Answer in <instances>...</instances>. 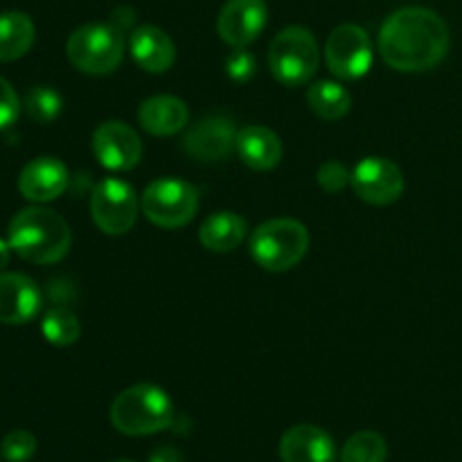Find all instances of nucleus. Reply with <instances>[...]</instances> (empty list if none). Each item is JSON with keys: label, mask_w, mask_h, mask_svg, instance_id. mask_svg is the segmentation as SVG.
I'll list each match as a JSON object with an SVG mask.
<instances>
[{"label": "nucleus", "mask_w": 462, "mask_h": 462, "mask_svg": "<svg viewBox=\"0 0 462 462\" xmlns=\"http://www.w3.org/2000/svg\"><path fill=\"white\" fill-rule=\"evenodd\" d=\"M310 248L307 226L298 219L280 217L257 226L251 237V257L257 266L271 273L293 269Z\"/></svg>", "instance_id": "20e7f679"}, {"label": "nucleus", "mask_w": 462, "mask_h": 462, "mask_svg": "<svg viewBox=\"0 0 462 462\" xmlns=\"http://www.w3.org/2000/svg\"><path fill=\"white\" fill-rule=\"evenodd\" d=\"M307 104L320 120L337 122L350 113L352 97L338 81H316L307 88Z\"/></svg>", "instance_id": "4be33fe9"}, {"label": "nucleus", "mask_w": 462, "mask_h": 462, "mask_svg": "<svg viewBox=\"0 0 462 462\" xmlns=\"http://www.w3.org/2000/svg\"><path fill=\"white\" fill-rule=\"evenodd\" d=\"M93 152L99 165L111 171H129L143 158V140L120 120H108L95 129Z\"/></svg>", "instance_id": "9b49d317"}, {"label": "nucleus", "mask_w": 462, "mask_h": 462, "mask_svg": "<svg viewBox=\"0 0 462 462\" xmlns=\"http://www.w3.org/2000/svg\"><path fill=\"white\" fill-rule=\"evenodd\" d=\"M70 183L68 167L54 156H39L27 162L18 176V192L34 203H48L61 197Z\"/></svg>", "instance_id": "4468645a"}, {"label": "nucleus", "mask_w": 462, "mask_h": 462, "mask_svg": "<svg viewBox=\"0 0 462 462\" xmlns=\"http://www.w3.org/2000/svg\"><path fill=\"white\" fill-rule=\"evenodd\" d=\"M41 332H43L45 341L50 346L57 347H68L72 343H77L81 334L79 319L72 314L66 307H52V310L45 311L43 320H41Z\"/></svg>", "instance_id": "5701e85b"}, {"label": "nucleus", "mask_w": 462, "mask_h": 462, "mask_svg": "<svg viewBox=\"0 0 462 462\" xmlns=\"http://www.w3.org/2000/svg\"><path fill=\"white\" fill-rule=\"evenodd\" d=\"M235 140L237 131L233 122L224 116H210L199 120L185 134L183 149L199 162H219L235 152Z\"/></svg>", "instance_id": "ddd939ff"}, {"label": "nucleus", "mask_w": 462, "mask_h": 462, "mask_svg": "<svg viewBox=\"0 0 462 462\" xmlns=\"http://www.w3.org/2000/svg\"><path fill=\"white\" fill-rule=\"evenodd\" d=\"M7 237L12 251L32 264H57L68 255L72 244L66 219L59 212L41 206L16 212L9 221Z\"/></svg>", "instance_id": "f03ea898"}, {"label": "nucleus", "mask_w": 462, "mask_h": 462, "mask_svg": "<svg viewBox=\"0 0 462 462\" xmlns=\"http://www.w3.org/2000/svg\"><path fill=\"white\" fill-rule=\"evenodd\" d=\"M108 415L122 436H152L174 424V404L162 388L135 383L113 400Z\"/></svg>", "instance_id": "7ed1b4c3"}, {"label": "nucleus", "mask_w": 462, "mask_h": 462, "mask_svg": "<svg viewBox=\"0 0 462 462\" xmlns=\"http://www.w3.org/2000/svg\"><path fill=\"white\" fill-rule=\"evenodd\" d=\"M9 260H12V246H9V242L0 239V271L7 269Z\"/></svg>", "instance_id": "2f4dec72"}, {"label": "nucleus", "mask_w": 462, "mask_h": 462, "mask_svg": "<svg viewBox=\"0 0 462 462\" xmlns=\"http://www.w3.org/2000/svg\"><path fill=\"white\" fill-rule=\"evenodd\" d=\"M41 289L23 273H0V323L25 325L41 311Z\"/></svg>", "instance_id": "2eb2a0df"}, {"label": "nucleus", "mask_w": 462, "mask_h": 462, "mask_svg": "<svg viewBox=\"0 0 462 462\" xmlns=\"http://www.w3.org/2000/svg\"><path fill=\"white\" fill-rule=\"evenodd\" d=\"M374 50L368 32L355 23L334 27L325 43V63L338 79H361L373 68Z\"/></svg>", "instance_id": "1a4fd4ad"}, {"label": "nucleus", "mask_w": 462, "mask_h": 462, "mask_svg": "<svg viewBox=\"0 0 462 462\" xmlns=\"http://www.w3.org/2000/svg\"><path fill=\"white\" fill-rule=\"evenodd\" d=\"M34 39V21L25 12H0V63L25 57Z\"/></svg>", "instance_id": "412c9836"}, {"label": "nucleus", "mask_w": 462, "mask_h": 462, "mask_svg": "<svg viewBox=\"0 0 462 462\" xmlns=\"http://www.w3.org/2000/svg\"><path fill=\"white\" fill-rule=\"evenodd\" d=\"M451 36L445 18L427 7H402L379 30V54L400 72H427L445 61Z\"/></svg>", "instance_id": "f257e3e1"}, {"label": "nucleus", "mask_w": 462, "mask_h": 462, "mask_svg": "<svg viewBox=\"0 0 462 462\" xmlns=\"http://www.w3.org/2000/svg\"><path fill=\"white\" fill-rule=\"evenodd\" d=\"M226 75L237 84H246L255 77V57L246 48H235L233 54L226 59Z\"/></svg>", "instance_id": "bb28decb"}, {"label": "nucleus", "mask_w": 462, "mask_h": 462, "mask_svg": "<svg viewBox=\"0 0 462 462\" xmlns=\"http://www.w3.org/2000/svg\"><path fill=\"white\" fill-rule=\"evenodd\" d=\"M350 176L352 171H347L346 165H341V162L337 161H328L323 162L319 170V185L325 189V192L337 194L341 192L343 188L350 185Z\"/></svg>", "instance_id": "cd10ccee"}, {"label": "nucleus", "mask_w": 462, "mask_h": 462, "mask_svg": "<svg viewBox=\"0 0 462 462\" xmlns=\"http://www.w3.org/2000/svg\"><path fill=\"white\" fill-rule=\"evenodd\" d=\"M248 226L237 212L221 210L208 217L199 228V242L212 253H230L242 246Z\"/></svg>", "instance_id": "aec40b11"}, {"label": "nucleus", "mask_w": 462, "mask_h": 462, "mask_svg": "<svg viewBox=\"0 0 462 462\" xmlns=\"http://www.w3.org/2000/svg\"><path fill=\"white\" fill-rule=\"evenodd\" d=\"M143 212L158 228H183L199 210V192L180 179H158L143 192Z\"/></svg>", "instance_id": "0eeeda50"}, {"label": "nucleus", "mask_w": 462, "mask_h": 462, "mask_svg": "<svg viewBox=\"0 0 462 462\" xmlns=\"http://www.w3.org/2000/svg\"><path fill=\"white\" fill-rule=\"evenodd\" d=\"M320 66L316 36L307 27L291 25L273 36L269 45V68L280 84L296 88L314 79Z\"/></svg>", "instance_id": "423d86ee"}, {"label": "nucleus", "mask_w": 462, "mask_h": 462, "mask_svg": "<svg viewBox=\"0 0 462 462\" xmlns=\"http://www.w3.org/2000/svg\"><path fill=\"white\" fill-rule=\"evenodd\" d=\"M282 462H334L337 447L328 431L314 424H298L284 431L280 440Z\"/></svg>", "instance_id": "dca6fc26"}, {"label": "nucleus", "mask_w": 462, "mask_h": 462, "mask_svg": "<svg viewBox=\"0 0 462 462\" xmlns=\"http://www.w3.org/2000/svg\"><path fill=\"white\" fill-rule=\"evenodd\" d=\"M21 116V99L5 77H0V129H7Z\"/></svg>", "instance_id": "c85d7f7f"}, {"label": "nucleus", "mask_w": 462, "mask_h": 462, "mask_svg": "<svg viewBox=\"0 0 462 462\" xmlns=\"http://www.w3.org/2000/svg\"><path fill=\"white\" fill-rule=\"evenodd\" d=\"M111 25H116L120 32H129L134 27V12L129 7L116 9V14L111 18Z\"/></svg>", "instance_id": "c756f323"}, {"label": "nucleus", "mask_w": 462, "mask_h": 462, "mask_svg": "<svg viewBox=\"0 0 462 462\" xmlns=\"http://www.w3.org/2000/svg\"><path fill=\"white\" fill-rule=\"evenodd\" d=\"M266 21L264 0H228L217 18V32L230 48H248L264 32Z\"/></svg>", "instance_id": "f8f14e48"}, {"label": "nucleus", "mask_w": 462, "mask_h": 462, "mask_svg": "<svg viewBox=\"0 0 462 462\" xmlns=\"http://www.w3.org/2000/svg\"><path fill=\"white\" fill-rule=\"evenodd\" d=\"M129 50L135 63L143 70L153 72V75L167 72L176 61L174 41L170 39L165 30L156 25L134 27L129 36Z\"/></svg>", "instance_id": "f3484780"}, {"label": "nucleus", "mask_w": 462, "mask_h": 462, "mask_svg": "<svg viewBox=\"0 0 462 462\" xmlns=\"http://www.w3.org/2000/svg\"><path fill=\"white\" fill-rule=\"evenodd\" d=\"M68 61L86 75H108L125 59V32L111 23H88L68 36Z\"/></svg>", "instance_id": "39448f33"}, {"label": "nucleus", "mask_w": 462, "mask_h": 462, "mask_svg": "<svg viewBox=\"0 0 462 462\" xmlns=\"http://www.w3.org/2000/svg\"><path fill=\"white\" fill-rule=\"evenodd\" d=\"M140 199L135 189L122 179L99 180L90 194V215L104 235H126L140 215Z\"/></svg>", "instance_id": "6e6552de"}, {"label": "nucleus", "mask_w": 462, "mask_h": 462, "mask_svg": "<svg viewBox=\"0 0 462 462\" xmlns=\"http://www.w3.org/2000/svg\"><path fill=\"white\" fill-rule=\"evenodd\" d=\"M189 111L183 99L174 95H156L140 104L138 122L152 135H174L188 125Z\"/></svg>", "instance_id": "6ab92c4d"}, {"label": "nucleus", "mask_w": 462, "mask_h": 462, "mask_svg": "<svg viewBox=\"0 0 462 462\" xmlns=\"http://www.w3.org/2000/svg\"><path fill=\"white\" fill-rule=\"evenodd\" d=\"M235 153H237L239 161L246 167H251L253 171H269L280 165L284 147L282 140L278 138L275 131L260 125H251L237 131Z\"/></svg>", "instance_id": "a211bd4d"}, {"label": "nucleus", "mask_w": 462, "mask_h": 462, "mask_svg": "<svg viewBox=\"0 0 462 462\" xmlns=\"http://www.w3.org/2000/svg\"><path fill=\"white\" fill-rule=\"evenodd\" d=\"M149 462H183V454L174 447H158L152 456H149Z\"/></svg>", "instance_id": "7c9ffc66"}, {"label": "nucleus", "mask_w": 462, "mask_h": 462, "mask_svg": "<svg viewBox=\"0 0 462 462\" xmlns=\"http://www.w3.org/2000/svg\"><path fill=\"white\" fill-rule=\"evenodd\" d=\"M0 454L9 462H27L36 454V438L30 431H9L0 442Z\"/></svg>", "instance_id": "a878e982"}, {"label": "nucleus", "mask_w": 462, "mask_h": 462, "mask_svg": "<svg viewBox=\"0 0 462 462\" xmlns=\"http://www.w3.org/2000/svg\"><path fill=\"white\" fill-rule=\"evenodd\" d=\"M350 185L361 201L370 206H391L404 192V174L388 158L368 156L352 170Z\"/></svg>", "instance_id": "9d476101"}, {"label": "nucleus", "mask_w": 462, "mask_h": 462, "mask_svg": "<svg viewBox=\"0 0 462 462\" xmlns=\"http://www.w3.org/2000/svg\"><path fill=\"white\" fill-rule=\"evenodd\" d=\"M63 108L61 95L50 86H34L27 90L25 95V111L30 120L39 122V125H50L59 117Z\"/></svg>", "instance_id": "393cba45"}, {"label": "nucleus", "mask_w": 462, "mask_h": 462, "mask_svg": "<svg viewBox=\"0 0 462 462\" xmlns=\"http://www.w3.org/2000/svg\"><path fill=\"white\" fill-rule=\"evenodd\" d=\"M386 440L374 431L355 433L341 449V462H386Z\"/></svg>", "instance_id": "b1692460"}, {"label": "nucleus", "mask_w": 462, "mask_h": 462, "mask_svg": "<svg viewBox=\"0 0 462 462\" xmlns=\"http://www.w3.org/2000/svg\"><path fill=\"white\" fill-rule=\"evenodd\" d=\"M113 462H134V460H113Z\"/></svg>", "instance_id": "473e14b6"}]
</instances>
